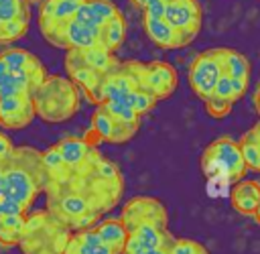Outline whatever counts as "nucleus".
I'll return each mask as SVG.
<instances>
[{"instance_id": "obj_1", "label": "nucleus", "mask_w": 260, "mask_h": 254, "mask_svg": "<svg viewBox=\"0 0 260 254\" xmlns=\"http://www.w3.org/2000/svg\"><path fill=\"white\" fill-rule=\"evenodd\" d=\"M47 211L63 221L71 232L93 228L102 215L114 209L124 191L120 169L93 148L81 167L45 171Z\"/></svg>"}, {"instance_id": "obj_2", "label": "nucleus", "mask_w": 260, "mask_h": 254, "mask_svg": "<svg viewBox=\"0 0 260 254\" xmlns=\"http://www.w3.org/2000/svg\"><path fill=\"white\" fill-rule=\"evenodd\" d=\"M4 189L28 211L39 193L45 189V167L41 150L32 146H14L12 154L2 163Z\"/></svg>"}, {"instance_id": "obj_3", "label": "nucleus", "mask_w": 260, "mask_h": 254, "mask_svg": "<svg viewBox=\"0 0 260 254\" xmlns=\"http://www.w3.org/2000/svg\"><path fill=\"white\" fill-rule=\"evenodd\" d=\"M45 63L26 49H6L0 53V98L32 96L47 77Z\"/></svg>"}, {"instance_id": "obj_4", "label": "nucleus", "mask_w": 260, "mask_h": 254, "mask_svg": "<svg viewBox=\"0 0 260 254\" xmlns=\"http://www.w3.org/2000/svg\"><path fill=\"white\" fill-rule=\"evenodd\" d=\"M30 98L37 118L45 122H65L79 110V89L63 75H47Z\"/></svg>"}, {"instance_id": "obj_5", "label": "nucleus", "mask_w": 260, "mask_h": 254, "mask_svg": "<svg viewBox=\"0 0 260 254\" xmlns=\"http://www.w3.org/2000/svg\"><path fill=\"white\" fill-rule=\"evenodd\" d=\"M71 230L47 209L26 215L18 242L22 254H63L67 250Z\"/></svg>"}, {"instance_id": "obj_6", "label": "nucleus", "mask_w": 260, "mask_h": 254, "mask_svg": "<svg viewBox=\"0 0 260 254\" xmlns=\"http://www.w3.org/2000/svg\"><path fill=\"white\" fill-rule=\"evenodd\" d=\"M201 171L209 179L223 181H242L248 167L242 158V150L236 138L217 136L201 152Z\"/></svg>"}, {"instance_id": "obj_7", "label": "nucleus", "mask_w": 260, "mask_h": 254, "mask_svg": "<svg viewBox=\"0 0 260 254\" xmlns=\"http://www.w3.org/2000/svg\"><path fill=\"white\" fill-rule=\"evenodd\" d=\"M128 69L132 71V75L138 81V87L146 93H150L156 102L158 100H167L175 93L177 83H179V75L177 69L165 61H136V59H128L126 61Z\"/></svg>"}, {"instance_id": "obj_8", "label": "nucleus", "mask_w": 260, "mask_h": 254, "mask_svg": "<svg viewBox=\"0 0 260 254\" xmlns=\"http://www.w3.org/2000/svg\"><path fill=\"white\" fill-rule=\"evenodd\" d=\"M83 0H41L39 8V30L43 39L57 49H65L63 28L75 16Z\"/></svg>"}, {"instance_id": "obj_9", "label": "nucleus", "mask_w": 260, "mask_h": 254, "mask_svg": "<svg viewBox=\"0 0 260 254\" xmlns=\"http://www.w3.org/2000/svg\"><path fill=\"white\" fill-rule=\"evenodd\" d=\"M162 18L181 35L185 47L193 43L203 24V8L199 0H167Z\"/></svg>"}, {"instance_id": "obj_10", "label": "nucleus", "mask_w": 260, "mask_h": 254, "mask_svg": "<svg viewBox=\"0 0 260 254\" xmlns=\"http://www.w3.org/2000/svg\"><path fill=\"white\" fill-rule=\"evenodd\" d=\"M140 124H128V122H120L114 116H110L102 106H98V110L91 116V124L87 134L83 136L89 144H100V142H110V144H126L130 142L136 134H138Z\"/></svg>"}, {"instance_id": "obj_11", "label": "nucleus", "mask_w": 260, "mask_h": 254, "mask_svg": "<svg viewBox=\"0 0 260 254\" xmlns=\"http://www.w3.org/2000/svg\"><path fill=\"white\" fill-rule=\"evenodd\" d=\"M223 73L221 69V59H219V49H207L203 53H199L191 65H189V85L193 89V93L199 100H207L209 96H213L215 83L219 79V75Z\"/></svg>"}, {"instance_id": "obj_12", "label": "nucleus", "mask_w": 260, "mask_h": 254, "mask_svg": "<svg viewBox=\"0 0 260 254\" xmlns=\"http://www.w3.org/2000/svg\"><path fill=\"white\" fill-rule=\"evenodd\" d=\"M120 219L128 232H132L134 228L144 226V224L169 228L167 207L162 205V201H158L156 197H150V195H136V197L128 199L122 207Z\"/></svg>"}, {"instance_id": "obj_13", "label": "nucleus", "mask_w": 260, "mask_h": 254, "mask_svg": "<svg viewBox=\"0 0 260 254\" xmlns=\"http://www.w3.org/2000/svg\"><path fill=\"white\" fill-rule=\"evenodd\" d=\"M65 69H67V77L77 85V89H81L89 102L93 104H102V83H104V75L98 73L95 69H91L81 55L75 49H69L65 55Z\"/></svg>"}, {"instance_id": "obj_14", "label": "nucleus", "mask_w": 260, "mask_h": 254, "mask_svg": "<svg viewBox=\"0 0 260 254\" xmlns=\"http://www.w3.org/2000/svg\"><path fill=\"white\" fill-rule=\"evenodd\" d=\"M37 118L30 96L0 98V126L6 130H22Z\"/></svg>"}, {"instance_id": "obj_15", "label": "nucleus", "mask_w": 260, "mask_h": 254, "mask_svg": "<svg viewBox=\"0 0 260 254\" xmlns=\"http://www.w3.org/2000/svg\"><path fill=\"white\" fill-rule=\"evenodd\" d=\"M173 240L175 238L169 232V228L144 224V226H138L132 232H128V240H126L122 254H140V252L154 250V248H169Z\"/></svg>"}, {"instance_id": "obj_16", "label": "nucleus", "mask_w": 260, "mask_h": 254, "mask_svg": "<svg viewBox=\"0 0 260 254\" xmlns=\"http://www.w3.org/2000/svg\"><path fill=\"white\" fill-rule=\"evenodd\" d=\"M120 10L112 0H83V4L77 8L73 20H77V22H81L85 26L102 28Z\"/></svg>"}, {"instance_id": "obj_17", "label": "nucleus", "mask_w": 260, "mask_h": 254, "mask_svg": "<svg viewBox=\"0 0 260 254\" xmlns=\"http://www.w3.org/2000/svg\"><path fill=\"white\" fill-rule=\"evenodd\" d=\"M63 43H65L67 51L69 49L83 51V49L102 47V30L93 28V26H85L71 18L63 28Z\"/></svg>"}, {"instance_id": "obj_18", "label": "nucleus", "mask_w": 260, "mask_h": 254, "mask_svg": "<svg viewBox=\"0 0 260 254\" xmlns=\"http://www.w3.org/2000/svg\"><path fill=\"white\" fill-rule=\"evenodd\" d=\"M142 26H144V33L146 37L160 49H181L185 47L181 35L160 16V18H150V16H142Z\"/></svg>"}, {"instance_id": "obj_19", "label": "nucleus", "mask_w": 260, "mask_h": 254, "mask_svg": "<svg viewBox=\"0 0 260 254\" xmlns=\"http://www.w3.org/2000/svg\"><path fill=\"white\" fill-rule=\"evenodd\" d=\"M230 203L238 213L252 215L260 203V183L258 181H238L230 191Z\"/></svg>"}, {"instance_id": "obj_20", "label": "nucleus", "mask_w": 260, "mask_h": 254, "mask_svg": "<svg viewBox=\"0 0 260 254\" xmlns=\"http://www.w3.org/2000/svg\"><path fill=\"white\" fill-rule=\"evenodd\" d=\"M55 148L59 150V154H61V158H63L65 167L75 169V167H81V165L87 161L89 152H91L95 146H93V144H89L85 138L69 136V138L59 140V142L55 144Z\"/></svg>"}, {"instance_id": "obj_21", "label": "nucleus", "mask_w": 260, "mask_h": 254, "mask_svg": "<svg viewBox=\"0 0 260 254\" xmlns=\"http://www.w3.org/2000/svg\"><path fill=\"white\" fill-rule=\"evenodd\" d=\"M95 234L112 248L114 254H122L124 252V246H126V240H128V230L126 226L122 224L120 217H108V219H100L95 226H93Z\"/></svg>"}, {"instance_id": "obj_22", "label": "nucleus", "mask_w": 260, "mask_h": 254, "mask_svg": "<svg viewBox=\"0 0 260 254\" xmlns=\"http://www.w3.org/2000/svg\"><path fill=\"white\" fill-rule=\"evenodd\" d=\"M67 250L73 254H114L112 248L95 234L93 228L73 232L67 244Z\"/></svg>"}, {"instance_id": "obj_23", "label": "nucleus", "mask_w": 260, "mask_h": 254, "mask_svg": "<svg viewBox=\"0 0 260 254\" xmlns=\"http://www.w3.org/2000/svg\"><path fill=\"white\" fill-rule=\"evenodd\" d=\"M219 59H221V69L223 73H228L234 79H242V81H250V73H252V65L248 61L246 55H242L236 49H228V47H219Z\"/></svg>"}, {"instance_id": "obj_24", "label": "nucleus", "mask_w": 260, "mask_h": 254, "mask_svg": "<svg viewBox=\"0 0 260 254\" xmlns=\"http://www.w3.org/2000/svg\"><path fill=\"white\" fill-rule=\"evenodd\" d=\"M81 55V59L91 67L95 69L98 73H102L104 77L110 75L118 65H120V59H116L114 53L106 51L104 47H93V49H83V51H77Z\"/></svg>"}, {"instance_id": "obj_25", "label": "nucleus", "mask_w": 260, "mask_h": 254, "mask_svg": "<svg viewBox=\"0 0 260 254\" xmlns=\"http://www.w3.org/2000/svg\"><path fill=\"white\" fill-rule=\"evenodd\" d=\"M100 30H102V47L106 51L114 53L126 41V18L122 16V12H118Z\"/></svg>"}, {"instance_id": "obj_26", "label": "nucleus", "mask_w": 260, "mask_h": 254, "mask_svg": "<svg viewBox=\"0 0 260 254\" xmlns=\"http://www.w3.org/2000/svg\"><path fill=\"white\" fill-rule=\"evenodd\" d=\"M26 215H0V246H18Z\"/></svg>"}, {"instance_id": "obj_27", "label": "nucleus", "mask_w": 260, "mask_h": 254, "mask_svg": "<svg viewBox=\"0 0 260 254\" xmlns=\"http://www.w3.org/2000/svg\"><path fill=\"white\" fill-rule=\"evenodd\" d=\"M102 108L114 116L116 120L120 122H128V124H140V116L132 110V106L126 102V100H106L102 104Z\"/></svg>"}, {"instance_id": "obj_28", "label": "nucleus", "mask_w": 260, "mask_h": 254, "mask_svg": "<svg viewBox=\"0 0 260 254\" xmlns=\"http://www.w3.org/2000/svg\"><path fill=\"white\" fill-rule=\"evenodd\" d=\"M18 18H30V8L26 0H0V24L18 20Z\"/></svg>"}, {"instance_id": "obj_29", "label": "nucleus", "mask_w": 260, "mask_h": 254, "mask_svg": "<svg viewBox=\"0 0 260 254\" xmlns=\"http://www.w3.org/2000/svg\"><path fill=\"white\" fill-rule=\"evenodd\" d=\"M28 24H30V18H18V20L0 24V45H10L20 41L28 33Z\"/></svg>"}, {"instance_id": "obj_30", "label": "nucleus", "mask_w": 260, "mask_h": 254, "mask_svg": "<svg viewBox=\"0 0 260 254\" xmlns=\"http://www.w3.org/2000/svg\"><path fill=\"white\" fill-rule=\"evenodd\" d=\"M203 104H205V112H207L211 118H217V120L230 116V112H232V108H234V102H228V100L217 98V96H209Z\"/></svg>"}, {"instance_id": "obj_31", "label": "nucleus", "mask_w": 260, "mask_h": 254, "mask_svg": "<svg viewBox=\"0 0 260 254\" xmlns=\"http://www.w3.org/2000/svg\"><path fill=\"white\" fill-rule=\"evenodd\" d=\"M167 250L169 254H207V250L199 242L187 238H175Z\"/></svg>"}, {"instance_id": "obj_32", "label": "nucleus", "mask_w": 260, "mask_h": 254, "mask_svg": "<svg viewBox=\"0 0 260 254\" xmlns=\"http://www.w3.org/2000/svg\"><path fill=\"white\" fill-rule=\"evenodd\" d=\"M0 215H26V209L4 187H0Z\"/></svg>"}, {"instance_id": "obj_33", "label": "nucleus", "mask_w": 260, "mask_h": 254, "mask_svg": "<svg viewBox=\"0 0 260 254\" xmlns=\"http://www.w3.org/2000/svg\"><path fill=\"white\" fill-rule=\"evenodd\" d=\"M213 96H217V98H223V100H228V102H238V96H236V91H234V81H232V77L228 75V73H221L219 75V79H217V83H215V89H213Z\"/></svg>"}, {"instance_id": "obj_34", "label": "nucleus", "mask_w": 260, "mask_h": 254, "mask_svg": "<svg viewBox=\"0 0 260 254\" xmlns=\"http://www.w3.org/2000/svg\"><path fill=\"white\" fill-rule=\"evenodd\" d=\"M41 163H43V167H45L47 173H53V171H59V169L65 167V163H63L59 150L55 148V144L41 152Z\"/></svg>"}, {"instance_id": "obj_35", "label": "nucleus", "mask_w": 260, "mask_h": 254, "mask_svg": "<svg viewBox=\"0 0 260 254\" xmlns=\"http://www.w3.org/2000/svg\"><path fill=\"white\" fill-rule=\"evenodd\" d=\"M165 2L167 0H140L138 8L142 10V16H150V18H160L165 12Z\"/></svg>"}, {"instance_id": "obj_36", "label": "nucleus", "mask_w": 260, "mask_h": 254, "mask_svg": "<svg viewBox=\"0 0 260 254\" xmlns=\"http://www.w3.org/2000/svg\"><path fill=\"white\" fill-rule=\"evenodd\" d=\"M12 150H14V142L10 140V136L0 132V165L12 154Z\"/></svg>"}, {"instance_id": "obj_37", "label": "nucleus", "mask_w": 260, "mask_h": 254, "mask_svg": "<svg viewBox=\"0 0 260 254\" xmlns=\"http://www.w3.org/2000/svg\"><path fill=\"white\" fill-rule=\"evenodd\" d=\"M252 102H254V110L260 114V83L256 85V89H254V96H252Z\"/></svg>"}, {"instance_id": "obj_38", "label": "nucleus", "mask_w": 260, "mask_h": 254, "mask_svg": "<svg viewBox=\"0 0 260 254\" xmlns=\"http://www.w3.org/2000/svg\"><path fill=\"white\" fill-rule=\"evenodd\" d=\"M140 254H169L167 248H154V250H146V252H140Z\"/></svg>"}, {"instance_id": "obj_39", "label": "nucleus", "mask_w": 260, "mask_h": 254, "mask_svg": "<svg viewBox=\"0 0 260 254\" xmlns=\"http://www.w3.org/2000/svg\"><path fill=\"white\" fill-rule=\"evenodd\" d=\"M252 217H254V219H256V224L260 226V203H258V207L254 209V213H252Z\"/></svg>"}, {"instance_id": "obj_40", "label": "nucleus", "mask_w": 260, "mask_h": 254, "mask_svg": "<svg viewBox=\"0 0 260 254\" xmlns=\"http://www.w3.org/2000/svg\"><path fill=\"white\" fill-rule=\"evenodd\" d=\"M252 132H254V134L258 136V140H260V120H258V122L252 126Z\"/></svg>"}, {"instance_id": "obj_41", "label": "nucleus", "mask_w": 260, "mask_h": 254, "mask_svg": "<svg viewBox=\"0 0 260 254\" xmlns=\"http://www.w3.org/2000/svg\"><path fill=\"white\" fill-rule=\"evenodd\" d=\"M130 2H132L134 6H138V2H140V0H130Z\"/></svg>"}, {"instance_id": "obj_42", "label": "nucleus", "mask_w": 260, "mask_h": 254, "mask_svg": "<svg viewBox=\"0 0 260 254\" xmlns=\"http://www.w3.org/2000/svg\"><path fill=\"white\" fill-rule=\"evenodd\" d=\"M63 254H73V252H69V250H65V252H63Z\"/></svg>"}, {"instance_id": "obj_43", "label": "nucleus", "mask_w": 260, "mask_h": 254, "mask_svg": "<svg viewBox=\"0 0 260 254\" xmlns=\"http://www.w3.org/2000/svg\"><path fill=\"white\" fill-rule=\"evenodd\" d=\"M26 2H35V0H26Z\"/></svg>"}]
</instances>
